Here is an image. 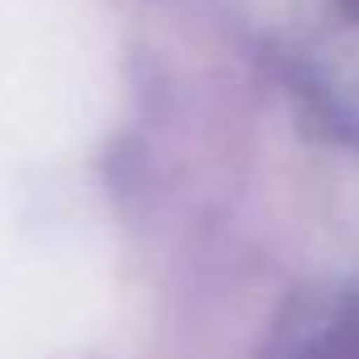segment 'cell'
<instances>
[{"instance_id": "cell-1", "label": "cell", "mask_w": 359, "mask_h": 359, "mask_svg": "<svg viewBox=\"0 0 359 359\" xmlns=\"http://www.w3.org/2000/svg\"><path fill=\"white\" fill-rule=\"evenodd\" d=\"M287 81L330 131L359 144V0H325V22L292 34Z\"/></svg>"}, {"instance_id": "cell-2", "label": "cell", "mask_w": 359, "mask_h": 359, "mask_svg": "<svg viewBox=\"0 0 359 359\" xmlns=\"http://www.w3.org/2000/svg\"><path fill=\"white\" fill-rule=\"evenodd\" d=\"M275 359H359V292L304 300L279 330Z\"/></svg>"}]
</instances>
